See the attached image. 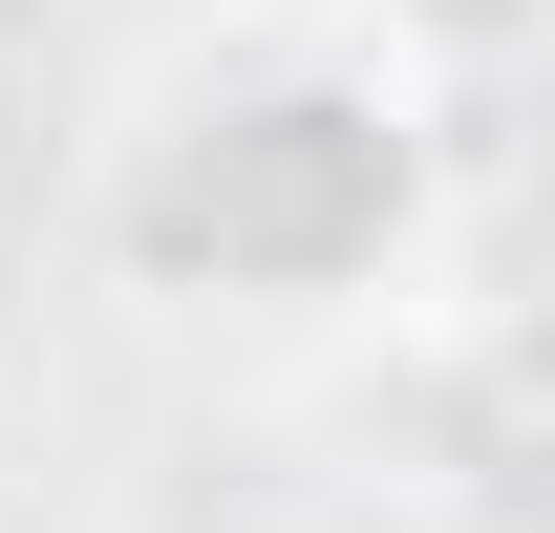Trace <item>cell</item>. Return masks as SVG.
Returning <instances> with one entry per match:
<instances>
[{
    "instance_id": "1",
    "label": "cell",
    "mask_w": 555,
    "mask_h": 533,
    "mask_svg": "<svg viewBox=\"0 0 555 533\" xmlns=\"http://www.w3.org/2000/svg\"><path fill=\"white\" fill-rule=\"evenodd\" d=\"M427 235V129L406 65L363 22H214L129 86L107 129V257L150 299H214V321H321V299H385Z\"/></svg>"
}]
</instances>
